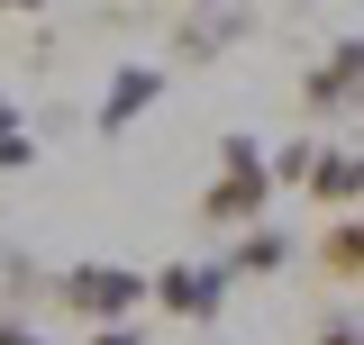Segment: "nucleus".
<instances>
[{"label":"nucleus","mask_w":364,"mask_h":345,"mask_svg":"<svg viewBox=\"0 0 364 345\" xmlns=\"http://www.w3.org/2000/svg\"><path fill=\"white\" fill-rule=\"evenodd\" d=\"M355 218H364V209H355Z\"/></svg>","instance_id":"obj_18"},{"label":"nucleus","mask_w":364,"mask_h":345,"mask_svg":"<svg viewBox=\"0 0 364 345\" xmlns=\"http://www.w3.org/2000/svg\"><path fill=\"white\" fill-rule=\"evenodd\" d=\"M91 345H136V327H91Z\"/></svg>","instance_id":"obj_14"},{"label":"nucleus","mask_w":364,"mask_h":345,"mask_svg":"<svg viewBox=\"0 0 364 345\" xmlns=\"http://www.w3.org/2000/svg\"><path fill=\"white\" fill-rule=\"evenodd\" d=\"M37 291H46V282H37V255H9V263H0V300H9L0 318H18V309L37 300Z\"/></svg>","instance_id":"obj_10"},{"label":"nucleus","mask_w":364,"mask_h":345,"mask_svg":"<svg viewBox=\"0 0 364 345\" xmlns=\"http://www.w3.org/2000/svg\"><path fill=\"white\" fill-rule=\"evenodd\" d=\"M0 9H46V0H0Z\"/></svg>","instance_id":"obj_16"},{"label":"nucleus","mask_w":364,"mask_h":345,"mask_svg":"<svg viewBox=\"0 0 364 345\" xmlns=\"http://www.w3.org/2000/svg\"><path fill=\"white\" fill-rule=\"evenodd\" d=\"M318 345H364V327H318Z\"/></svg>","instance_id":"obj_15"},{"label":"nucleus","mask_w":364,"mask_h":345,"mask_svg":"<svg viewBox=\"0 0 364 345\" xmlns=\"http://www.w3.org/2000/svg\"><path fill=\"white\" fill-rule=\"evenodd\" d=\"M301 191H310L318 209H328V200H364V146H355V155H318Z\"/></svg>","instance_id":"obj_8"},{"label":"nucleus","mask_w":364,"mask_h":345,"mask_svg":"<svg viewBox=\"0 0 364 345\" xmlns=\"http://www.w3.org/2000/svg\"><path fill=\"white\" fill-rule=\"evenodd\" d=\"M0 345H46V336L28 327V318H0Z\"/></svg>","instance_id":"obj_13"},{"label":"nucleus","mask_w":364,"mask_h":345,"mask_svg":"<svg viewBox=\"0 0 364 345\" xmlns=\"http://www.w3.org/2000/svg\"><path fill=\"white\" fill-rule=\"evenodd\" d=\"M318 273L364 282V218H328V227H318Z\"/></svg>","instance_id":"obj_7"},{"label":"nucleus","mask_w":364,"mask_h":345,"mask_svg":"<svg viewBox=\"0 0 364 345\" xmlns=\"http://www.w3.org/2000/svg\"><path fill=\"white\" fill-rule=\"evenodd\" d=\"M46 291H55V309H73L91 327H128V309L146 300V273H128V263H73V273H55Z\"/></svg>","instance_id":"obj_2"},{"label":"nucleus","mask_w":364,"mask_h":345,"mask_svg":"<svg viewBox=\"0 0 364 345\" xmlns=\"http://www.w3.org/2000/svg\"><path fill=\"white\" fill-rule=\"evenodd\" d=\"M282 263H291V236L264 218V227H246V236L228 246V282H264V273H282Z\"/></svg>","instance_id":"obj_6"},{"label":"nucleus","mask_w":364,"mask_h":345,"mask_svg":"<svg viewBox=\"0 0 364 345\" xmlns=\"http://www.w3.org/2000/svg\"><path fill=\"white\" fill-rule=\"evenodd\" d=\"M28 164H37V136H28V119L0 100V172H28Z\"/></svg>","instance_id":"obj_11"},{"label":"nucleus","mask_w":364,"mask_h":345,"mask_svg":"<svg viewBox=\"0 0 364 345\" xmlns=\"http://www.w3.org/2000/svg\"><path fill=\"white\" fill-rule=\"evenodd\" d=\"M246 37V9H210V18H191L182 28V64H210L219 45H237Z\"/></svg>","instance_id":"obj_9"},{"label":"nucleus","mask_w":364,"mask_h":345,"mask_svg":"<svg viewBox=\"0 0 364 345\" xmlns=\"http://www.w3.org/2000/svg\"><path fill=\"white\" fill-rule=\"evenodd\" d=\"M200 9H237V0H200Z\"/></svg>","instance_id":"obj_17"},{"label":"nucleus","mask_w":364,"mask_h":345,"mask_svg":"<svg viewBox=\"0 0 364 345\" xmlns=\"http://www.w3.org/2000/svg\"><path fill=\"white\" fill-rule=\"evenodd\" d=\"M310 164H318V146H310V136H291V146H282V155H273V182H310Z\"/></svg>","instance_id":"obj_12"},{"label":"nucleus","mask_w":364,"mask_h":345,"mask_svg":"<svg viewBox=\"0 0 364 345\" xmlns=\"http://www.w3.org/2000/svg\"><path fill=\"white\" fill-rule=\"evenodd\" d=\"M155 100H164V73H155V64H119V73H109V91H100V136L136 128Z\"/></svg>","instance_id":"obj_5"},{"label":"nucleus","mask_w":364,"mask_h":345,"mask_svg":"<svg viewBox=\"0 0 364 345\" xmlns=\"http://www.w3.org/2000/svg\"><path fill=\"white\" fill-rule=\"evenodd\" d=\"M264 209H273V172L255 155V136H219V182L200 191V218L246 236V227H264Z\"/></svg>","instance_id":"obj_1"},{"label":"nucleus","mask_w":364,"mask_h":345,"mask_svg":"<svg viewBox=\"0 0 364 345\" xmlns=\"http://www.w3.org/2000/svg\"><path fill=\"white\" fill-rule=\"evenodd\" d=\"M355 100H364V37H337L310 73H301V109H310V119H337V109H355Z\"/></svg>","instance_id":"obj_4"},{"label":"nucleus","mask_w":364,"mask_h":345,"mask_svg":"<svg viewBox=\"0 0 364 345\" xmlns=\"http://www.w3.org/2000/svg\"><path fill=\"white\" fill-rule=\"evenodd\" d=\"M228 291H237V282H228V263H164V273L146 282V300L164 309V318H219Z\"/></svg>","instance_id":"obj_3"}]
</instances>
